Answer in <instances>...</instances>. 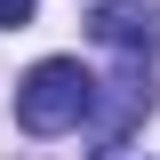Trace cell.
I'll return each instance as SVG.
<instances>
[{"mask_svg": "<svg viewBox=\"0 0 160 160\" xmlns=\"http://www.w3.org/2000/svg\"><path fill=\"white\" fill-rule=\"evenodd\" d=\"M88 112H96V80L80 72L72 56H48V64H32V72L16 80V120L32 136H64V128H80Z\"/></svg>", "mask_w": 160, "mask_h": 160, "instance_id": "1", "label": "cell"}, {"mask_svg": "<svg viewBox=\"0 0 160 160\" xmlns=\"http://www.w3.org/2000/svg\"><path fill=\"white\" fill-rule=\"evenodd\" d=\"M88 24H96V40H104V48H120V56H152V24H160V8H152V0H104Z\"/></svg>", "mask_w": 160, "mask_h": 160, "instance_id": "2", "label": "cell"}, {"mask_svg": "<svg viewBox=\"0 0 160 160\" xmlns=\"http://www.w3.org/2000/svg\"><path fill=\"white\" fill-rule=\"evenodd\" d=\"M32 8H40V0H0V32H8V24H24Z\"/></svg>", "mask_w": 160, "mask_h": 160, "instance_id": "3", "label": "cell"}]
</instances>
